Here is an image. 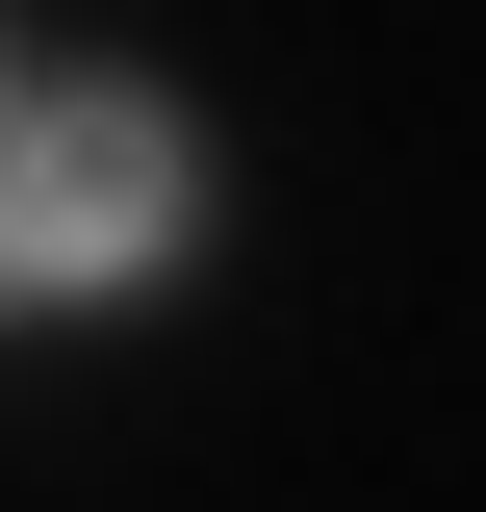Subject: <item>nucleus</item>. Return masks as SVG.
Listing matches in <instances>:
<instances>
[{"label": "nucleus", "instance_id": "obj_1", "mask_svg": "<svg viewBox=\"0 0 486 512\" xmlns=\"http://www.w3.org/2000/svg\"><path fill=\"white\" fill-rule=\"evenodd\" d=\"M180 205H205L180 103H128V77L26 103V128H0V308H52V282H128V256H180Z\"/></svg>", "mask_w": 486, "mask_h": 512}]
</instances>
